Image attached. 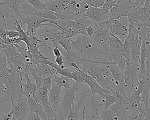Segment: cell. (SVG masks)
<instances>
[{
	"label": "cell",
	"instance_id": "cell-45",
	"mask_svg": "<svg viewBox=\"0 0 150 120\" xmlns=\"http://www.w3.org/2000/svg\"><path fill=\"white\" fill-rule=\"evenodd\" d=\"M4 5V4H3V2H2L0 1V5Z\"/></svg>",
	"mask_w": 150,
	"mask_h": 120
},
{
	"label": "cell",
	"instance_id": "cell-20",
	"mask_svg": "<svg viewBox=\"0 0 150 120\" xmlns=\"http://www.w3.org/2000/svg\"><path fill=\"white\" fill-rule=\"evenodd\" d=\"M2 2L15 13L16 19L19 16L22 15L23 0H4Z\"/></svg>",
	"mask_w": 150,
	"mask_h": 120
},
{
	"label": "cell",
	"instance_id": "cell-2",
	"mask_svg": "<svg viewBox=\"0 0 150 120\" xmlns=\"http://www.w3.org/2000/svg\"><path fill=\"white\" fill-rule=\"evenodd\" d=\"M23 77L18 74L10 70L4 85L1 87L2 93L5 95V101L10 102L11 98L25 97L23 93L22 83Z\"/></svg>",
	"mask_w": 150,
	"mask_h": 120
},
{
	"label": "cell",
	"instance_id": "cell-15",
	"mask_svg": "<svg viewBox=\"0 0 150 120\" xmlns=\"http://www.w3.org/2000/svg\"><path fill=\"white\" fill-rule=\"evenodd\" d=\"M83 16L88 18L96 22H100L110 18L108 11L104 9L101 7L96 8L90 6Z\"/></svg>",
	"mask_w": 150,
	"mask_h": 120
},
{
	"label": "cell",
	"instance_id": "cell-41",
	"mask_svg": "<svg viewBox=\"0 0 150 120\" xmlns=\"http://www.w3.org/2000/svg\"><path fill=\"white\" fill-rule=\"evenodd\" d=\"M54 63L58 66H61L64 64V61L63 59L62 55H60L57 57H55V60Z\"/></svg>",
	"mask_w": 150,
	"mask_h": 120
},
{
	"label": "cell",
	"instance_id": "cell-4",
	"mask_svg": "<svg viewBox=\"0 0 150 120\" xmlns=\"http://www.w3.org/2000/svg\"><path fill=\"white\" fill-rule=\"evenodd\" d=\"M97 23L104 26L110 33L117 36L122 42L128 36V20L127 16L112 20L109 18L107 20Z\"/></svg>",
	"mask_w": 150,
	"mask_h": 120
},
{
	"label": "cell",
	"instance_id": "cell-42",
	"mask_svg": "<svg viewBox=\"0 0 150 120\" xmlns=\"http://www.w3.org/2000/svg\"><path fill=\"white\" fill-rule=\"evenodd\" d=\"M132 1H134L133 4H134V6H135L136 8H137V7L138 6V5L140 4V3H141V1H142V0H132Z\"/></svg>",
	"mask_w": 150,
	"mask_h": 120
},
{
	"label": "cell",
	"instance_id": "cell-26",
	"mask_svg": "<svg viewBox=\"0 0 150 120\" xmlns=\"http://www.w3.org/2000/svg\"><path fill=\"white\" fill-rule=\"evenodd\" d=\"M8 60L0 62V85L2 87L10 73V70L8 67Z\"/></svg>",
	"mask_w": 150,
	"mask_h": 120
},
{
	"label": "cell",
	"instance_id": "cell-30",
	"mask_svg": "<svg viewBox=\"0 0 150 120\" xmlns=\"http://www.w3.org/2000/svg\"><path fill=\"white\" fill-rule=\"evenodd\" d=\"M71 74L72 80L79 84L81 83H83L84 79L86 77V73L82 70L79 71L74 70L73 71H71Z\"/></svg>",
	"mask_w": 150,
	"mask_h": 120
},
{
	"label": "cell",
	"instance_id": "cell-46",
	"mask_svg": "<svg viewBox=\"0 0 150 120\" xmlns=\"http://www.w3.org/2000/svg\"><path fill=\"white\" fill-rule=\"evenodd\" d=\"M4 0H0V1H1V2H2Z\"/></svg>",
	"mask_w": 150,
	"mask_h": 120
},
{
	"label": "cell",
	"instance_id": "cell-43",
	"mask_svg": "<svg viewBox=\"0 0 150 120\" xmlns=\"http://www.w3.org/2000/svg\"><path fill=\"white\" fill-rule=\"evenodd\" d=\"M2 94V90H1V85H0V95H1Z\"/></svg>",
	"mask_w": 150,
	"mask_h": 120
},
{
	"label": "cell",
	"instance_id": "cell-47",
	"mask_svg": "<svg viewBox=\"0 0 150 120\" xmlns=\"http://www.w3.org/2000/svg\"><path fill=\"white\" fill-rule=\"evenodd\" d=\"M118 1H120V0H118Z\"/></svg>",
	"mask_w": 150,
	"mask_h": 120
},
{
	"label": "cell",
	"instance_id": "cell-18",
	"mask_svg": "<svg viewBox=\"0 0 150 120\" xmlns=\"http://www.w3.org/2000/svg\"><path fill=\"white\" fill-rule=\"evenodd\" d=\"M87 97H89V94H87V93H81L80 96H79V99H76V101H77V104L76 105H74L67 116L66 117V119H79V111L81 107V105L83 104L84 102L85 101V98Z\"/></svg>",
	"mask_w": 150,
	"mask_h": 120
},
{
	"label": "cell",
	"instance_id": "cell-31",
	"mask_svg": "<svg viewBox=\"0 0 150 120\" xmlns=\"http://www.w3.org/2000/svg\"><path fill=\"white\" fill-rule=\"evenodd\" d=\"M30 4L32 7L36 11H42L46 9V5L43 1L40 0H23Z\"/></svg>",
	"mask_w": 150,
	"mask_h": 120
},
{
	"label": "cell",
	"instance_id": "cell-8",
	"mask_svg": "<svg viewBox=\"0 0 150 120\" xmlns=\"http://www.w3.org/2000/svg\"><path fill=\"white\" fill-rule=\"evenodd\" d=\"M101 119H127L125 101H118L111 105L107 109L100 111Z\"/></svg>",
	"mask_w": 150,
	"mask_h": 120
},
{
	"label": "cell",
	"instance_id": "cell-38",
	"mask_svg": "<svg viewBox=\"0 0 150 120\" xmlns=\"http://www.w3.org/2000/svg\"><path fill=\"white\" fill-rule=\"evenodd\" d=\"M95 30H96V28H95V27L93 26V23H92V20H91V24H90L89 25H88V26L86 28V32L87 36L91 38V36L93 35V34H94Z\"/></svg>",
	"mask_w": 150,
	"mask_h": 120
},
{
	"label": "cell",
	"instance_id": "cell-33",
	"mask_svg": "<svg viewBox=\"0 0 150 120\" xmlns=\"http://www.w3.org/2000/svg\"><path fill=\"white\" fill-rule=\"evenodd\" d=\"M87 3L90 6L100 8L103 6L105 0H83Z\"/></svg>",
	"mask_w": 150,
	"mask_h": 120
},
{
	"label": "cell",
	"instance_id": "cell-35",
	"mask_svg": "<svg viewBox=\"0 0 150 120\" xmlns=\"http://www.w3.org/2000/svg\"><path fill=\"white\" fill-rule=\"evenodd\" d=\"M117 2H118V0H105L101 8H103L104 9L108 11L112 6L115 5Z\"/></svg>",
	"mask_w": 150,
	"mask_h": 120
},
{
	"label": "cell",
	"instance_id": "cell-24",
	"mask_svg": "<svg viewBox=\"0 0 150 120\" xmlns=\"http://www.w3.org/2000/svg\"><path fill=\"white\" fill-rule=\"evenodd\" d=\"M98 94L99 95L100 98L101 99V101H103L102 105L104 107V110L107 109L111 105L118 101L117 97L112 94L100 92L98 93Z\"/></svg>",
	"mask_w": 150,
	"mask_h": 120
},
{
	"label": "cell",
	"instance_id": "cell-23",
	"mask_svg": "<svg viewBox=\"0 0 150 120\" xmlns=\"http://www.w3.org/2000/svg\"><path fill=\"white\" fill-rule=\"evenodd\" d=\"M35 72L40 77H46L56 73L54 68L47 64L38 63L35 66Z\"/></svg>",
	"mask_w": 150,
	"mask_h": 120
},
{
	"label": "cell",
	"instance_id": "cell-39",
	"mask_svg": "<svg viewBox=\"0 0 150 120\" xmlns=\"http://www.w3.org/2000/svg\"><path fill=\"white\" fill-rule=\"evenodd\" d=\"M53 48H52V47H50L48 46H46V48H48L49 49L51 50L53 52V54L55 57H57V56H59L62 55L60 50L59 47H58V45L56 44L53 43Z\"/></svg>",
	"mask_w": 150,
	"mask_h": 120
},
{
	"label": "cell",
	"instance_id": "cell-32",
	"mask_svg": "<svg viewBox=\"0 0 150 120\" xmlns=\"http://www.w3.org/2000/svg\"><path fill=\"white\" fill-rule=\"evenodd\" d=\"M62 33L66 38H72L78 35V33L74 28L66 27L61 30Z\"/></svg>",
	"mask_w": 150,
	"mask_h": 120
},
{
	"label": "cell",
	"instance_id": "cell-27",
	"mask_svg": "<svg viewBox=\"0 0 150 120\" xmlns=\"http://www.w3.org/2000/svg\"><path fill=\"white\" fill-rule=\"evenodd\" d=\"M130 46L131 44L129 42L127 39H125L124 40L122 41L120 53L121 56L125 59L127 64L129 63L130 61Z\"/></svg>",
	"mask_w": 150,
	"mask_h": 120
},
{
	"label": "cell",
	"instance_id": "cell-21",
	"mask_svg": "<svg viewBox=\"0 0 150 120\" xmlns=\"http://www.w3.org/2000/svg\"><path fill=\"white\" fill-rule=\"evenodd\" d=\"M23 77L26 79V83H22V87L23 90V93L24 95L27 98L32 95L35 94V91L36 89L35 83H33L29 78V74L25 73L23 74Z\"/></svg>",
	"mask_w": 150,
	"mask_h": 120
},
{
	"label": "cell",
	"instance_id": "cell-28",
	"mask_svg": "<svg viewBox=\"0 0 150 120\" xmlns=\"http://www.w3.org/2000/svg\"><path fill=\"white\" fill-rule=\"evenodd\" d=\"M52 67L54 68V70L56 71V74L66 77L72 80L71 79V71L70 70L69 67L66 66L64 64L61 66H58L54 62H53Z\"/></svg>",
	"mask_w": 150,
	"mask_h": 120
},
{
	"label": "cell",
	"instance_id": "cell-44",
	"mask_svg": "<svg viewBox=\"0 0 150 120\" xmlns=\"http://www.w3.org/2000/svg\"><path fill=\"white\" fill-rule=\"evenodd\" d=\"M40 1H44V0H40ZM47 1H56V0H47Z\"/></svg>",
	"mask_w": 150,
	"mask_h": 120
},
{
	"label": "cell",
	"instance_id": "cell-11",
	"mask_svg": "<svg viewBox=\"0 0 150 120\" xmlns=\"http://www.w3.org/2000/svg\"><path fill=\"white\" fill-rule=\"evenodd\" d=\"M10 102L13 111L12 119L25 120L30 112V109L27 98L23 97L21 98H11Z\"/></svg>",
	"mask_w": 150,
	"mask_h": 120
},
{
	"label": "cell",
	"instance_id": "cell-14",
	"mask_svg": "<svg viewBox=\"0 0 150 120\" xmlns=\"http://www.w3.org/2000/svg\"><path fill=\"white\" fill-rule=\"evenodd\" d=\"M60 94L61 87H60L54 81H52L51 88L48 93V97L52 109L56 116L57 119H58L57 113L61 101Z\"/></svg>",
	"mask_w": 150,
	"mask_h": 120
},
{
	"label": "cell",
	"instance_id": "cell-40",
	"mask_svg": "<svg viewBox=\"0 0 150 120\" xmlns=\"http://www.w3.org/2000/svg\"><path fill=\"white\" fill-rule=\"evenodd\" d=\"M13 113V111L12 108H11V111L9 112H8V113L3 114L2 115V116L1 117L0 119L1 120H10V119H12Z\"/></svg>",
	"mask_w": 150,
	"mask_h": 120
},
{
	"label": "cell",
	"instance_id": "cell-12",
	"mask_svg": "<svg viewBox=\"0 0 150 120\" xmlns=\"http://www.w3.org/2000/svg\"><path fill=\"white\" fill-rule=\"evenodd\" d=\"M133 7H135L133 2L128 0L118 1L117 4L108 10L110 19L112 20L127 16L128 12Z\"/></svg>",
	"mask_w": 150,
	"mask_h": 120
},
{
	"label": "cell",
	"instance_id": "cell-19",
	"mask_svg": "<svg viewBox=\"0 0 150 120\" xmlns=\"http://www.w3.org/2000/svg\"><path fill=\"white\" fill-rule=\"evenodd\" d=\"M36 99L39 101V102L41 104L42 107L45 110L47 115V119L49 120L57 119L56 116L51 107V105L49 100V97H48V94L37 98Z\"/></svg>",
	"mask_w": 150,
	"mask_h": 120
},
{
	"label": "cell",
	"instance_id": "cell-22",
	"mask_svg": "<svg viewBox=\"0 0 150 120\" xmlns=\"http://www.w3.org/2000/svg\"><path fill=\"white\" fill-rule=\"evenodd\" d=\"M90 97V103L91 105V114L90 119L95 120H101L100 116V109L102 105V103L98 102L96 99L94 95H89Z\"/></svg>",
	"mask_w": 150,
	"mask_h": 120
},
{
	"label": "cell",
	"instance_id": "cell-34",
	"mask_svg": "<svg viewBox=\"0 0 150 120\" xmlns=\"http://www.w3.org/2000/svg\"><path fill=\"white\" fill-rule=\"evenodd\" d=\"M52 77H53V74L50 75L46 77H43V85L45 87V88H46L49 91V92L51 88V86L53 81Z\"/></svg>",
	"mask_w": 150,
	"mask_h": 120
},
{
	"label": "cell",
	"instance_id": "cell-7",
	"mask_svg": "<svg viewBox=\"0 0 150 120\" xmlns=\"http://www.w3.org/2000/svg\"><path fill=\"white\" fill-rule=\"evenodd\" d=\"M92 23L95 27L96 30L91 39L99 49L109 54L108 38L110 34L108 30L104 26L97 22L92 20Z\"/></svg>",
	"mask_w": 150,
	"mask_h": 120
},
{
	"label": "cell",
	"instance_id": "cell-16",
	"mask_svg": "<svg viewBox=\"0 0 150 120\" xmlns=\"http://www.w3.org/2000/svg\"><path fill=\"white\" fill-rule=\"evenodd\" d=\"M110 36L108 38L109 54L112 61H115L121 56L120 50L122 42L113 34L111 33H110Z\"/></svg>",
	"mask_w": 150,
	"mask_h": 120
},
{
	"label": "cell",
	"instance_id": "cell-25",
	"mask_svg": "<svg viewBox=\"0 0 150 120\" xmlns=\"http://www.w3.org/2000/svg\"><path fill=\"white\" fill-rule=\"evenodd\" d=\"M52 80L53 81H54L61 88L63 87L65 89H70L71 87L70 85V83L73 80L66 77L61 75L60 76H57V74L54 73L53 74Z\"/></svg>",
	"mask_w": 150,
	"mask_h": 120
},
{
	"label": "cell",
	"instance_id": "cell-6",
	"mask_svg": "<svg viewBox=\"0 0 150 120\" xmlns=\"http://www.w3.org/2000/svg\"><path fill=\"white\" fill-rule=\"evenodd\" d=\"M17 20L22 27L25 24L27 25L25 32L29 36L35 35L36 30L40 29L44 23H51L57 26L56 20L40 18L35 15H26L24 16L21 15Z\"/></svg>",
	"mask_w": 150,
	"mask_h": 120
},
{
	"label": "cell",
	"instance_id": "cell-37",
	"mask_svg": "<svg viewBox=\"0 0 150 120\" xmlns=\"http://www.w3.org/2000/svg\"><path fill=\"white\" fill-rule=\"evenodd\" d=\"M5 32L7 38H15L19 37V33L17 30L5 29Z\"/></svg>",
	"mask_w": 150,
	"mask_h": 120
},
{
	"label": "cell",
	"instance_id": "cell-29",
	"mask_svg": "<svg viewBox=\"0 0 150 120\" xmlns=\"http://www.w3.org/2000/svg\"><path fill=\"white\" fill-rule=\"evenodd\" d=\"M33 15H35L40 18H43L47 19H51L53 20H59V18L56 16L54 12L47 8L42 11H36Z\"/></svg>",
	"mask_w": 150,
	"mask_h": 120
},
{
	"label": "cell",
	"instance_id": "cell-36",
	"mask_svg": "<svg viewBox=\"0 0 150 120\" xmlns=\"http://www.w3.org/2000/svg\"><path fill=\"white\" fill-rule=\"evenodd\" d=\"M115 61L116 62V64L118 66V67L122 71L124 72V71L125 70V68L126 67V65H127V62H126L125 59L123 57L121 56L120 58H118Z\"/></svg>",
	"mask_w": 150,
	"mask_h": 120
},
{
	"label": "cell",
	"instance_id": "cell-13",
	"mask_svg": "<svg viewBox=\"0 0 150 120\" xmlns=\"http://www.w3.org/2000/svg\"><path fill=\"white\" fill-rule=\"evenodd\" d=\"M149 49H150L149 41L142 39L140 54H139V81L144 76L146 71V63L147 61L149 60V53H150Z\"/></svg>",
	"mask_w": 150,
	"mask_h": 120
},
{
	"label": "cell",
	"instance_id": "cell-17",
	"mask_svg": "<svg viewBox=\"0 0 150 120\" xmlns=\"http://www.w3.org/2000/svg\"><path fill=\"white\" fill-rule=\"evenodd\" d=\"M30 112H35L40 119H47L46 114L35 95L27 97Z\"/></svg>",
	"mask_w": 150,
	"mask_h": 120
},
{
	"label": "cell",
	"instance_id": "cell-3",
	"mask_svg": "<svg viewBox=\"0 0 150 120\" xmlns=\"http://www.w3.org/2000/svg\"><path fill=\"white\" fill-rule=\"evenodd\" d=\"M79 89L80 84L75 81L73 82V86L70 89H66L63 97L61 98L57 113L58 119H64L66 118L71 107L75 104L74 101L76 100L75 94Z\"/></svg>",
	"mask_w": 150,
	"mask_h": 120
},
{
	"label": "cell",
	"instance_id": "cell-1",
	"mask_svg": "<svg viewBox=\"0 0 150 120\" xmlns=\"http://www.w3.org/2000/svg\"><path fill=\"white\" fill-rule=\"evenodd\" d=\"M70 44L72 49L83 59L103 61L101 58L103 55L106 56L110 61H112L110 54H108L100 49L94 43L88 36L84 35H78L77 39H70Z\"/></svg>",
	"mask_w": 150,
	"mask_h": 120
},
{
	"label": "cell",
	"instance_id": "cell-9",
	"mask_svg": "<svg viewBox=\"0 0 150 120\" xmlns=\"http://www.w3.org/2000/svg\"><path fill=\"white\" fill-rule=\"evenodd\" d=\"M123 77L127 97L134 91L138 87L139 70L130 63H127L123 72Z\"/></svg>",
	"mask_w": 150,
	"mask_h": 120
},
{
	"label": "cell",
	"instance_id": "cell-5",
	"mask_svg": "<svg viewBox=\"0 0 150 120\" xmlns=\"http://www.w3.org/2000/svg\"><path fill=\"white\" fill-rule=\"evenodd\" d=\"M142 105L141 92L137 89L125 97V105L127 119H141L140 111Z\"/></svg>",
	"mask_w": 150,
	"mask_h": 120
},
{
	"label": "cell",
	"instance_id": "cell-10",
	"mask_svg": "<svg viewBox=\"0 0 150 120\" xmlns=\"http://www.w3.org/2000/svg\"><path fill=\"white\" fill-rule=\"evenodd\" d=\"M46 33L45 35L48 40H51L52 44L60 45L66 52H70L73 50L70 44L71 38H66L56 25H54L50 29L46 30Z\"/></svg>",
	"mask_w": 150,
	"mask_h": 120
}]
</instances>
